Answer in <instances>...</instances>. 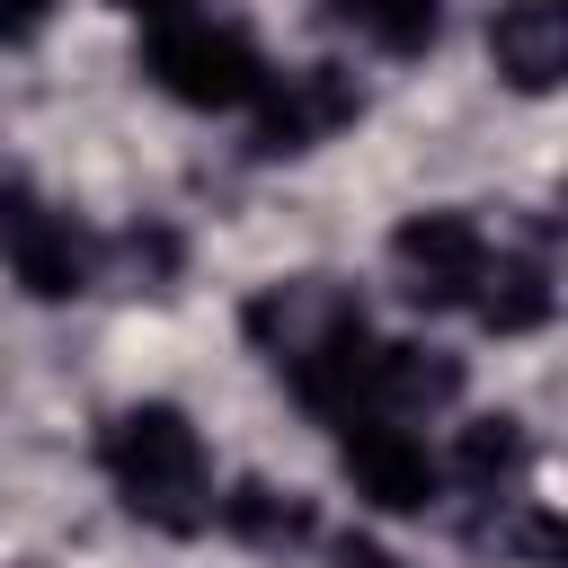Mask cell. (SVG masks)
<instances>
[{
  "instance_id": "6da1fadb",
  "label": "cell",
  "mask_w": 568,
  "mask_h": 568,
  "mask_svg": "<svg viewBox=\"0 0 568 568\" xmlns=\"http://www.w3.org/2000/svg\"><path fill=\"white\" fill-rule=\"evenodd\" d=\"M106 470H115V488L151 515V524H195L204 515V444H195V426L178 417V408H133V417H115V435H106Z\"/></svg>"
},
{
  "instance_id": "7a4b0ae2",
  "label": "cell",
  "mask_w": 568,
  "mask_h": 568,
  "mask_svg": "<svg viewBox=\"0 0 568 568\" xmlns=\"http://www.w3.org/2000/svg\"><path fill=\"white\" fill-rule=\"evenodd\" d=\"M151 71H160V89H178L186 106H248V98L266 89L257 53H248L231 27H213V18H160Z\"/></svg>"
},
{
  "instance_id": "3957f363",
  "label": "cell",
  "mask_w": 568,
  "mask_h": 568,
  "mask_svg": "<svg viewBox=\"0 0 568 568\" xmlns=\"http://www.w3.org/2000/svg\"><path fill=\"white\" fill-rule=\"evenodd\" d=\"M488 240L462 222V213H417L399 231V275L417 302H479V275H488Z\"/></svg>"
},
{
  "instance_id": "277c9868",
  "label": "cell",
  "mask_w": 568,
  "mask_h": 568,
  "mask_svg": "<svg viewBox=\"0 0 568 568\" xmlns=\"http://www.w3.org/2000/svg\"><path fill=\"white\" fill-rule=\"evenodd\" d=\"M346 470H355V488H364L373 506H390V515H408V506L435 497V462H426V444H417L399 417H355Z\"/></svg>"
},
{
  "instance_id": "5b68a950",
  "label": "cell",
  "mask_w": 568,
  "mask_h": 568,
  "mask_svg": "<svg viewBox=\"0 0 568 568\" xmlns=\"http://www.w3.org/2000/svg\"><path fill=\"white\" fill-rule=\"evenodd\" d=\"M0 248H9V266H18L36 293H80V284H89V240H80L62 213H44V204H27V195H9V186H0Z\"/></svg>"
},
{
  "instance_id": "8992f818",
  "label": "cell",
  "mask_w": 568,
  "mask_h": 568,
  "mask_svg": "<svg viewBox=\"0 0 568 568\" xmlns=\"http://www.w3.org/2000/svg\"><path fill=\"white\" fill-rule=\"evenodd\" d=\"M488 53H497V71H506L515 89H550L559 62H568V18H559V0H506L497 27H488Z\"/></svg>"
},
{
  "instance_id": "52a82bcc",
  "label": "cell",
  "mask_w": 568,
  "mask_h": 568,
  "mask_svg": "<svg viewBox=\"0 0 568 568\" xmlns=\"http://www.w3.org/2000/svg\"><path fill=\"white\" fill-rule=\"evenodd\" d=\"M257 98H266V142L275 151H302V142H320L355 115V89L337 71H293L284 89H257Z\"/></svg>"
},
{
  "instance_id": "ba28073f",
  "label": "cell",
  "mask_w": 568,
  "mask_h": 568,
  "mask_svg": "<svg viewBox=\"0 0 568 568\" xmlns=\"http://www.w3.org/2000/svg\"><path fill=\"white\" fill-rule=\"evenodd\" d=\"M373 44H390V53H408V44H426L435 36V0H337Z\"/></svg>"
},
{
  "instance_id": "9c48e42d",
  "label": "cell",
  "mask_w": 568,
  "mask_h": 568,
  "mask_svg": "<svg viewBox=\"0 0 568 568\" xmlns=\"http://www.w3.org/2000/svg\"><path fill=\"white\" fill-rule=\"evenodd\" d=\"M524 470V435L506 426V417H479L470 435H462V479L470 488H497V479H515Z\"/></svg>"
},
{
  "instance_id": "30bf717a",
  "label": "cell",
  "mask_w": 568,
  "mask_h": 568,
  "mask_svg": "<svg viewBox=\"0 0 568 568\" xmlns=\"http://www.w3.org/2000/svg\"><path fill=\"white\" fill-rule=\"evenodd\" d=\"M231 524H240L248 541H302V532H311V515H302L293 497H275V488H240V497H231Z\"/></svg>"
},
{
  "instance_id": "8fae6325",
  "label": "cell",
  "mask_w": 568,
  "mask_h": 568,
  "mask_svg": "<svg viewBox=\"0 0 568 568\" xmlns=\"http://www.w3.org/2000/svg\"><path fill=\"white\" fill-rule=\"evenodd\" d=\"M44 18V0H0V36H27Z\"/></svg>"
},
{
  "instance_id": "7c38bea8",
  "label": "cell",
  "mask_w": 568,
  "mask_h": 568,
  "mask_svg": "<svg viewBox=\"0 0 568 568\" xmlns=\"http://www.w3.org/2000/svg\"><path fill=\"white\" fill-rule=\"evenodd\" d=\"M346 568H399L390 550H373V541H346Z\"/></svg>"
}]
</instances>
